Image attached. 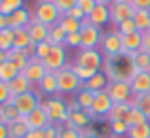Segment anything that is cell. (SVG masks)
<instances>
[{
    "label": "cell",
    "instance_id": "8992f818",
    "mask_svg": "<svg viewBox=\"0 0 150 138\" xmlns=\"http://www.w3.org/2000/svg\"><path fill=\"white\" fill-rule=\"evenodd\" d=\"M61 15L63 13L57 10V6H55L51 0H48V2H36L34 11H33V17L36 19V21H40L42 25H46V27L57 25V23L61 21Z\"/></svg>",
    "mask_w": 150,
    "mask_h": 138
},
{
    "label": "cell",
    "instance_id": "603a6c76",
    "mask_svg": "<svg viewBox=\"0 0 150 138\" xmlns=\"http://www.w3.org/2000/svg\"><path fill=\"white\" fill-rule=\"evenodd\" d=\"M8 89H10V95H11V98H13V97H19V95L30 91V89H33V83H30V81L27 80L21 72H19L17 78H15V80H11L10 83H8Z\"/></svg>",
    "mask_w": 150,
    "mask_h": 138
},
{
    "label": "cell",
    "instance_id": "5b68a950",
    "mask_svg": "<svg viewBox=\"0 0 150 138\" xmlns=\"http://www.w3.org/2000/svg\"><path fill=\"white\" fill-rule=\"evenodd\" d=\"M11 102H13V106L17 108L19 116H21V117H27V116H30V112H33V110H36L44 100H42V93L40 91L30 89V91L19 95V97H13V98H11Z\"/></svg>",
    "mask_w": 150,
    "mask_h": 138
},
{
    "label": "cell",
    "instance_id": "f35d334b",
    "mask_svg": "<svg viewBox=\"0 0 150 138\" xmlns=\"http://www.w3.org/2000/svg\"><path fill=\"white\" fill-rule=\"evenodd\" d=\"M125 123L129 125V127H133V125H141V123H144V121H148L146 117H144V113L141 112L139 108H135V106H131V110L127 112V116H125Z\"/></svg>",
    "mask_w": 150,
    "mask_h": 138
},
{
    "label": "cell",
    "instance_id": "3957f363",
    "mask_svg": "<svg viewBox=\"0 0 150 138\" xmlns=\"http://www.w3.org/2000/svg\"><path fill=\"white\" fill-rule=\"evenodd\" d=\"M57 76V85H59V95H72L78 93L84 85V81L74 74L72 64H67L65 68H61L59 72H55Z\"/></svg>",
    "mask_w": 150,
    "mask_h": 138
},
{
    "label": "cell",
    "instance_id": "816d5d0a",
    "mask_svg": "<svg viewBox=\"0 0 150 138\" xmlns=\"http://www.w3.org/2000/svg\"><path fill=\"white\" fill-rule=\"evenodd\" d=\"M135 10H150V0H129Z\"/></svg>",
    "mask_w": 150,
    "mask_h": 138
},
{
    "label": "cell",
    "instance_id": "ba28073f",
    "mask_svg": "<svg viewBox=\"0 0 150 138\" xmlns=\"http://www.w3.org/2000/svg\"><path fill=\"white\" fill-rule=\"evenodd\" d=\"M80 36H82V49H99L105 30L91 25L89 21H84L80 29Z\"/></svg>",
    "mask_w": 150,
    "mask_h": 138
},
{
    "label": "cell",
    "instance_id": "bcb514c9",
    "mask_svg": "<svg viewBox=\"0 0 150 138\" xmlns=\"http://www.w3.org/2000/svg\"><path fill=\"white\" fill-rule=\"evenodd\" d=\"M59 138H80V131L69 127V125H61L59 127Z\"/></svg>",
    "mask_w": 150,
    "mask_h": 138
},
{
    "label": "cell",
    "instance_id": "7402d4cb",
    "mask_svg": "<svg viewBox=\"0 0 150 138\" xmlns=\"http://www.w3.org/2000/svg\"><path fill=\"white\" fill-rule=\"evenodd\" d=\"M30 59H33V55L29 53V49H10L8 51V61L17 66L19 72H23V68L29 64Z\"/></svg>",
    "mask_w": 150,
    "mask_h": 138
},
{
    "label": "cell",
    "instance_id": "ee69618b",
    "mask_svg": "<svg viewBox=\"0 0 150 138\" xmlns=\"http://www.w3.org/2000/svg\"><path fill=\"white\" fill-rule=\"evenodd\" d=\"M50 49H51V44H50V42H42V44H36V46H34V57L40 59V61H44V59L48 57Z\"/></svg>",
    "mask_w": 150,
    "mask_h": 138
},
{
    "label": "cell",
    "instance_id": "d590c367",
    "mask_svg": "<svg viewBox=\"0 0 150 138\" xmlns=\"http://www.w3.org/2000/svg\"><path fill=\"white\" fill-rule=\"evenodd\" d=\"M21 8H25V0H0V13L2 15H11Z\"/></svg>",
    "mask_w": 150,
    "mask_h": 138
},
{
    "label": "cell",
    "instance_id": "c3c4849f",
    "mask_svg": "<svg viewBox=\"0 0 150 138\" xmlns=\"http://www.w3.org/2000/svg\"><path fill=\"white\" fill-rule=\"evenodd\" d=\"M10 98H11V95H10V89H8V83L0 81V106H2L4 102H8Z\"/></svg>",
    "mask_w": 150,
    "mask_h": 138
},
{
    "label": "cell",
    "instance_id": "91938a15",
    "mask_svg": "<svg viewBox=\"0 0 150 138\" xmlns=\"http://www.w3.org/2000/svg\"><path fill=\"white\" fill-rule=\"evenodd\" d=\"M114 0H97V4H103V6H110Z\"/></svg>",
    "mask_w": 150,
    "mask_h": 138
},
{
    "label": "cell",
    "instance_id": "ab89813d",
    "mask_svg": "<svg viewBox=\"0 0 150 138\" xmlns=\"http://www.w3.org/2000/svg\"><path fill=\"white\" fill-rule=\"evenodd\" d=\"M0 49L6 51V53L10 49H13V30L11 29L0 30Z\"/></svg>",
    "mask_w": 150,
    "mask_h": 138
},
{
    "label": "cell",
    "instance_id": "d6a6232c",
    "mask_svg": "<svg viewBox=\"0 0 150 138\" xmlns=\"http://www.w3.org/2000/svg\"><path fill=\"white\" fill-rule=\"evenodd\" d=\"M133 62H135L137 72H150V53L146 51H137L133 53Z\"/></svg>",
    "mask_w": 150,
    "mask_h": 138
},
{
    "label": "cell",
    "instance_id": "83f0119b",
    "mask_svg": "<svg viewBox=\"0 0 150 138\" xmlns=\"http://www.w3.org/2000/svg\"><path fill=\"white\" fill-rule=\"evenodd\" d=\"M131 102H114L112 110L108 113V121H116V119H125L127 112L131 110Z\"/></svg>",
    "mask_w": 150,
    "mask_h": 138
},
{
    "label": "cell",
    "instance_id": "6da1fadb",
    "mask_svg": "<svg viewBox=\"0 0 150 138\" xmlns=\"http://www.w3.org/2000/svg\"><path fill=\"white\" fill-rule=\"evenodd\" d=\"M101 72H105L108 81H127L129 83L131 78L137 74L135 62H133V55L124 51V53L105 57Z\"/></svg>",
    "mask_w": 150,
    "mask_h": 138
},
{
    "label": "cell",
    "instance_id": "b9f144b4",
    "mask_svg": "<svg viewBox=\"0 0 150 138\" xmlns=\"http://www.w3.org/2000/svg\"><path fill=\"white\" fill-rule=\"evenodd\" d=\"M51 2L57 6V10L61 11L63 15H67L70 10H72V8L78 6V0H51Z\"/></svg>",
    "mask_w": 150,
    "mask_h": 138
},
{
    "label": "cell",
    "instance_id": "44dd1931",
    "mask_svg": "<svg viewBox=\"0 0 150 138\" xmlns=\"http://www.w3.org/2000/svg\"><path fill=\"white\" fill-rule=\"evenodd\" d=\"M122 46H124L125 53H137V51L143 49V32H131V34H125L122 36Z\"/></svg>",
    "mask_w": 150,
    "mask_h": 138
},
{
    "label": "cell",
    "instance_id": "4316f807",
    "mask_svg": "<svg viewBox=\"0 0 150 138\" xmlns=\"http://www.w3.org/2000/svg\"><path fill=\"white\" fill-rule=\"evenodd\" d=\"M133 21L139 32H146L150 30V10H135Z\"/></svg>",
    "mask_w": 150,
    "mask_h": 138
},
{
    "label": "cell",
    "instance_id": "52a82bcc",
    "mask_svg": "<svg viewBox=\"0 0 150 138\" xmlns=\"http://www.w3.org/2000/svg\"><path fill=\"white\" fill-rule=\"evenodd\" d=\"M103 61H105V55L99 49H78L72 64L84 66V68H91L95 72H99L103 68Z\"/></svg>",
    "mask_w": 150,
    "mask_h": 138
},
{
    "label": "cell",
    "instance_id": "836d02e7",
    "mask_svg": "<svg viewBox=\"0 0 150 138\" xmlns=\"http://www.w3.org/2000/svg\"><path fill=\"white\" fill-rule=\"evenodd\" d=\"M17 74H19L17 66L11 64L10 61H6V62H2V64H0V81L10 83L11 80H15V78H17Z\"/></svg>",
    "mask_w": 150,
    "mask_h": 138
},
{
    "label": "cell",
    "instance_id": "1f68e13d",
    "mask_svg": "<svg viewBox=\"0 0 150 138\" xmlns=\"http://www.w3.org/2000/svg\"><path fill=\"white\" fill-rule=\"evenodd\" d=\"M33 42L27 32V29H15L13 30V49H27Z\"/></svg>",
    "mask_w": 150,
    "mask_h": 138
},
{
    "label": "cell",
    "instance_id": "7a4b0ae2",
    "mask_svg": "<svg viewBox=\"0 0 150 138\" xmlns=\"http://www.w3.org/2000/svg\"><path fill=\"white\" fill-rule=\"evenodd\" d=\"M44 104H46V110H48V117H50L51 125L61 127V125H65L69 121L70 108H69V102L65 98H61L59 95L57 97H50L44 100Z\"/></svg>",
    "mask_w": 150,
    "mask_h": 138
},
{
    "label": "cell",
    "instance_id": "7c38bea8",
    "mask_svg": "<svg viewBox=\"0 0 150 138\" xmlns=\"http://www.w3.org/2000/svg\"><path fill=\"white\" fill-rule=\"evenodd\" d=\"M105 91L108 93L112 102H131V98H133L131 85L127 81H110Z\"/></svg>",
    "mask_w": 150,
    "mask_h": 138
},
{
    "label": "cell",
    "instance_id": "db71d44e",
    "mask_svg": "<svg viewBox=\"0 0 150 138\" xmlns=\"http://www.w3.org/2000/svg\"><path fill=\"white\" fill-rule=\"evenodd\" d=\"M80 138H101V136L97 134L95 129H86V131L80 132Z\"/></svg>",
    "mask_w": 150,
    "mask_h": 138
},
{
    "label": "cell",
    "instance_id": "60d3db41",
    "mask_svg": "<svg viewBox=\"0 0 150 138\" xmlns=\"http://www.w3.org/2000/svg\"><path fill=\"white\" fill-rule=\"evenodd\" d=\"M72 70H74V74H76V76L80 78L84 83H86L88 80H91V78L97 74L95 70H91V68H84V66H76V64H72ZM99 72H101V70H99Z\"/></svg>",
    "mask_w": 150,
    "mask_h": 138
},
{
    "label": "cell",
    "instance_id": "f6af8a7d",
    "mask_svg": "<svg viewBox=\"0 0 150 138\" xmlns=\"http://www.w3.org/2000/svg\"><path fill=\"white\" fill-rule=\"evenodd\" d=\"M116 29H118V32H120L122 36H125V34H131V32H137V27H135V21H133V19L120 23Z\"/></svg>",
    "mask_w": 150,
    "mask_h": 138
},
{
    "label": "cell",
    "instance_id": "94428289",
    "mask_svg": "<svg viewBox=\"0 0 150 138\" xmlns=\"http://www.w3.org/2000/svg\"><path fill=\"white\" fill-rule=\"evenodd\" d=\"M38 2H48V0H38Z\"/></svg>",
    "mask_w": 150,
    "mask_h": 138
},
{
    "label": "cell",
    "instance_id": "8fae6325",
    "mask_svg": "<svg viewBox=\"0 0 150 138\" xmlns=\"http://www.w3.org/2000/svg\"><path fill=\"white\" fill-rule=\"evenodd\" d=\"M44 66L50 72H59L61 68H65L69 62H67V46H51L48 57L44 59Z\"/></svg>",
    "mask_w": 150,
    "mask_h": 138
},
{
    "label": "cell",
    "instance_id": "d4e9b609",
    "mask_svg": "<svg viewBox=\"0 0 150 138\" xmlns=\"http://www.w3.org/2000/svg\"><path fill=\"white\" fill-rule=\"evenodd\" d=\"M29 125H27L25 117H19V119H15L13 123L8 125V132H10V138H25L29 134Z\"/></svg>",
    "mask_w": 150,
    "mask_h": 138
},
{
    "label": "cell",
    "instance_id": "ac0fdd59",
    "mask_svg": "<svg viewBox=\"0 0 150 138\" xmlns=\"http://www.w3.org/2000/svg\"><path fill=\"white\" fill-rule=\"evenodd\" d=\"M38 91L42 95H48L50 97H57L59 95V85H57V76H55V72H46V76L40 80V83H38Z\"/></svg>",
    "mask_w": 150,
    "mask_h": 138
},
{
    "label": "cell",
    "instance_id": "484cf974",
    "mask_svg": "<svg viewBox=\"0 0 150 138\" xmlns=\"http://www.w3.org/2000/svg\"><path fill=\"white\" fill-rule=\"evenodd\" d=\"M0 113H2V123H6V125L13 123L15 119H19V117H21V116H19V112H17V108H15L13 102H11V98L0 106Z\"/></svg>",
    "mask_w": 150,
    "mask_h": 138
},
{
    "label": "cell",
    "instance_id": "4fadbf2b",
    "mask_svg": "<svg viewBox=\"0 0 150 138\" xmlns=\"http://www.w3.org/2000/svg\"><path fill=\"white\" fill-rule=\"evenodd\" d=\"M25 121H27V125H29L30 131H44L48 125H51L50 123V117H48V110H46L44 102H42L36 110H33L30 116L25 117Z\"/></svg>",
    "mask_w": 150,
    "mask_h": 138
},
{
    "label": "cell",
    "instance_id": "6125c7cd",
    "mask_svg": "<svg viewBox=\"0 0 150 138\" xmlns=\"http://www.w3.org/2000/svg\"><path fill=\"white\" fill-rule=\"evenodd\" d=\"M110 138H116V136H110Z\"/></svg>",
    "mask_w": 150,
    "mask_h": 138
},
{
    "label": "cell",
    "instance_id": "6f0895ef",
    "mask_svg": "<svg viewBox=\"0 0 150 138\" xmlns=\"http://www.w3.org/2000/svg\"><path fill=\"white\" fill-rule=\"evenodd\" d=\"M25 138H44V131H29Z\"/></svg>",
    "mask_w": 150,
    "mask_h": 138
},
{
    "label": "cell",
    "instance_id": "30bf717a",
    "mask_svg": "<svg viewBox=\"0 0 150 138\" xmlns=\"http://www.w3.org/2000/svg\"><path fill=\"white\" fill-rule=\"evenodd\" d=\"M99 51L105 55V57L124 53V46H122V34L118 32V29H112V30H106V32H105L103 42H101V46H99Z\"/></svg>",
    "mask_w": 150,
    "mask_h": 138
},
{
    "label": "cell",
    "instance_id": "9a60e30c",
    "mask_svg": "<svg viewBox=\"0 0 150 138\" xmlns=\"http://www.w3.org/2000/svg\"><path fill=\"white\" fill-rule=\"evenodd\" d=\"M27 32H29V36H30V42L36 46V44H42V42H48L50 27L42 25L40 21H36V19L33 17V21H30L29 27H27Z\"/></svg>",
    "mask_w": 150,
    "mask_h": 138
},
{
    "label": "cell",
    "instance_id": "d6986e66",
    "mask_svg": "<svg viewBox=\"0 0 150 138\" xmlns=\"http://www.w3.org/2000/svg\"><path fill=\"white\" fill-rule=\"evenodd\" d=\"M86 21H89L91 25H95V27H99V29H103L106 23H110V10H108V6L97 4L95 10H93L91 13L88 15V17H86Z\"/></svg>",
    "mask_w": 150,
    "mask_h": 138
},
{
    "label": "cell",
    "instance_id": "7dc6e473",
    "mask_svg": "<svg viewBox=\"0 0 150 138\" xmlns=\"http://www.w3.org/2000/svg\"><path fill=\"white\" fill-rule=\"evenodd\" d=\"M95 6H97V0H78V8H82V11L86 15L91 13L95 10Z\"/></svg>",
    "mask_w": 150,
    "mask_h": 138
},
{
    "label": "cell",
    "instance_id": "7bdbcfd3",
    "mask_svg": "<svg viewBox=\"0 0 150 138\" xmlns=\"http://www.w3.org/2000/svg\"><path fill=\"white\" fill-rule=\"evenodd\" d=\"M65 46L69 47V49H82V36H80V32H74V34H67Z\"/></svg>",
    "mask_w": 150,
    "mask_h": 138
},
{
    "label": "cell",
    "instance_id": "f907efd6",
    "mask_svg": "<svg viewBox=\"0 0 150 138\" xmlns=\"http://www.w3.org/2000/svg\"><path fill=\"white\" fill-rule=\"evenodd\" d=\"M69 15H70V17H74V19H78V21H82V23H84V21H86V17H88V15L82 11V8H78V6H76V8H72V10L69 11Z\"/></svg>",
    "mask_w": 150,
    "mask_h": 138
},
{
    "label": "cell",
    "instance_id": "680465c9",
    "mask_svg": "<svg viewBox=\"0 0 150 138\" xmlns=\"http://www.w3.org/2000/svg\"><path fill=\"white\" fill-rule=\"evenodd\" d=\"M6 61H8V53L0 49V64H2V62H6Z\"/></svg>",
    "mask_w": 150,
    "mask_h": 138
},
{
    "label": "cell",
    "instance_id": "11a10c76",
    "mask_svg": "<svg viewBox=\"0 0 150 138\" xmlns=\"http://www.w3.org/2000/svg\"><path fill=\"white\" fill-rule=\"evenodd\" d=\"M4 29H10V23H8V15L0 13V30H4Z\"/></svg>",
    "mask_w": 150,
    "mask_h": 138
},
{
    "label": "cell",
    "instance_id": "8d00e7d4",
    "mask_svg": "<svg viewBox=\"0 0 150 138\" xmlns=\"http://www.w3.org/2000/svg\"><path fill=\"white\" fill-rule=\"evenodd\" d=\"M127 138H150V121H144L141 125L129 127Z\"/></svg>",
    "mask_w": 150,
    "mask_h": 138
},
{
    "label": "cell",
    "instance_id": "e575fe53",
    "mask_svg": "<svg viewBox=\"0 0 150 138\" xmlns=\"http://www.w3.org/2000/svg\"><path fill=\"white\" fill-rule=\"evenodd\" d=\"M59 25L63 27V30H65L67 34L80 32V29H82V21H78V19L70 17L69 13H67V15H61V21H59Z\"/></svg>",
    "mask_w": 150,
    "mask_h": 138
},
{
    "label": "cell",
    "instance_id": "2e32d148",
    "mask_svg": "<svg viewBox=\"0 0 150 138\" xmlns=\"http://www.w3.org/2000/svg\"><path fill=\"white\" fill-rule=\"evenodd\" d=\"M33 21V13H30L27 8H21V10L13 11L11 15H8V23H10V29H27L29 23Z\"/></svg>",
    "mask_w": 150,
    "mask_h": 138
},
{
    "label": "cell",
    "instance_id": "9c48e42d",
    "mask_svg": "<svg viewBox=\"0 0 150 138\" xmlns=\"http://www.w3.org/2000/svg\"><path fill=\"white\" fill-rule=\"evenodd\" d=\"M108 10H110V23L114 25V29L120 23L133 19V15H135V8L131 6L129 0H114L108 6Z\"/></svg>",
    "mask_w": 150,
    "mask_h": 138
},
{
    "label": "cell",
    "instance_id": "f5cc1de1",
    "mask_svg": "<svg viewBox=\"0 0 150 138\" xmlns=\"http://www.w3.org/2000/svg\"><path fill=\"white\" fill-rule=\"evenodd\" d=\"M143 51L150 53V30L143 32Z\"/></svg>",
    "mask_w": 150,
    "mask_h": 138
},
{
    "label": "cell",
    "instance_id": "74e56055",
    "mask_svg": "<svg viewBox=\"0 0 150 138\" xmlns=\"http://www.w3.org/2000/svg\"><path fill=\"white\" fill-rule=\"evenodd\" d=\"M108 127H110L112 136H116V138H124V136H127V132H129V125L125 123L124 119L108 121Z\"/></svg>",
    "mask_w": 150,
    "mask_h": 138
},
{
    "label": "cell",
    "instance_id": "277c9868",
    "mask_svg": "<svg viewBox=\"0 0 150 138\" xmlns=\"http://www.w3.org/2000/svg\"><path fill=\"white\" fill-rule=\"evenodd\" d=\"M112 98L108 97L106 91H97L95 98H93V104L88 112V116L91 117V121H108V113L112 110Z\"/></svg>",
    "mask_w": 150,
    "mask_h": 138
},
{
    "label": "cell",
    "instance_id": "f1b7e54d",
    "mask_svg": "<svg viewBox=\"0 0 150 138\" xmlns=\"http://www.w3.org/2000/svg\"><path fill=\"white\" fill-rule=\"evenodd\" d=\"M131 104L135 106V108H139L141 112L144 113V117L150 121V93H144V95H133Z\"/></svg>",
    "mask_w": 150,
    "mask_h": 138
},
{
    "label": "cell",
    "instance_id": "e0dca14e",
    "mask_svg": "<svg viewBox=\"0 0 150 138\" xmlns=\"http://www.w3.org/2000/svg\"><path fill=\"white\" fill-rule=\"evenodd\" d=\"M91 117L88 116V112L86 110H76V112H70V117L69 121H67L65 125H69V127L76 129V131H86V129H89V125H91Z\"/></svg>",
    "mask_w": 150,
    "mask_h": 138
},
{
    "label": "cell",
    "instance_id": "cb8c5ba5",
    "mask_svg": "<svg viewBox=\"0 0 150 138\" xmlns=\"http://www.w3.org/2000/svg\"><path fill=\"white\" fill-rule=\"evenodd\" d=\"M108 83H110V81H108V78L105 76V72H97L95 76H93L91 80H88L82 87H86V89H89V91L97 93V91H105Z\"/></svg>",
    "mask_w": 150,
    "mask_h": 138
},
{
    "label": "cell",
    "instance_id": "4dcf8cb0",
    "mask_svg": "<svg viewBox=\"0 0 150 138\" xmlns=\"http://www.w3.org/2000/svg\"><path fill=\"white\" fill-rule=\"evenodd\" d=\"M74 98H76L78 106H80L82 110H89L91 104H93V98H95V93L89 91V89H86V87H82L80 91L74 95Z\"/></svg>",
    "mask_w": 150,
    "mask_h": 138
},
{
    "label": "cell",
    "instance_id": "681fc988",
    "mask_svg": "<svg viewBox=\"0 0 150 138\" xmlns=\"http://www.w3.org/2000/svg\"><path fill=\"white\" fill-rule=\"evenodd\" d=\"M44 138H59V127L57 125H48L44 129Z\"/></svg>",
    "mask_w": 150,
    "mask_h": 138
},
{
    "label": "cell",
    "instance_id": "9f6ffc18",
    "mask_svg": "<svg viewBox=\"0 0 150 138\" xmlns=\"http://www.w3.org/2000/svg\"><path fill=\"white\" fill-rule=\"evenodd\" d=\"M0 138H10V132H8V125L0 123Z\"/></svg>",
    "mask_w": 150,
    "mask_h": 138
},
{
    "label": "cell",
    "instance_id": "f546056e",
    "mask_svg": "<svg viewBox=\"0 0 150 138\" xmlns=\"http://www.w3.org/2000/svg\"><path fill=\"white\" fill-rule=\"evenodd\" d=\"M65 40H67V32L63 30V27L59 25H53L50 27V34H48V42L51 46H65Z\"/></svg>",
    "mask_w": 150,
    "mask_h": 138
},
{
    "label": "cell",
    "instance_id": "5bb4252c",
    "mask_svg": "<svg viewBox=\"0 0 150 138\" xmlns=\"http://www.w3.org/2000/svg\"><path fill=\"white\" fill-rule=\"evenodd\" d=\"M46 72H48V70H46L44 62H42L40 59L33 57V59L29 61V64L23 68V72H21V74L30 81V83H36V85H38V83H40V80L46 76Z\"/></svg>",
    "mask_w": 150,
    "mask_h": 138
},
{
    "label": "cell",
    "instance_id": "ffe728a7",
    "mask_svg": "<svg viewBox=\"0 0 150 138\" xmlns=\"http://www.w3.org/2000/svg\"><path fill=\"white\" fill-rule=\"evenodd\" d=\"M133 95H144L150 93V72H137L129 81Z\"/></svg>",
    "mask_w": 150,
    "mask_h": 138
}]
</instances>
